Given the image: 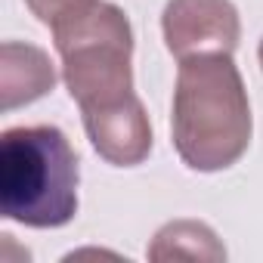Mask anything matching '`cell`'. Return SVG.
Returning <instances> with one entry per match:
<instances>
[{
  "mask_svg": "<svg viewBox=\"0 0 263 263\" xmlns=\"http://www.w3.org/2000/svg\"><path fill=\"white\" fill-rule=\"evenodd\" d=\"M50 31L62 59V81L81 111L134 93V28L118 4L87 0Z\"/></svg>",
  "mask_w": 263,
  "mask_h": 263,
  "instance_id": "3957f363",
  "label": "cell"
},
{
  "mask_svg": "<svg viewBox=\"0 0 263 263\" xmlns=\"http://www.w3.org/2000/svg\"><path fill=\"white\" fill-rule=\"evenodd\" d=\"M56 87V65L50 56L22 41H7L0 50V108L13 111L37 102Z\"/></svg>",
  "mask_w": 263,
  "mask_h": 263,
  "instance_id": "8992f818",
  "label": "cell"
},
{
  "mask_svg": "<svg viewBox=\"0 0 263 263\" xmlns=\"http://www.w3.org/2000/svg\"><path fill=\"white\" fill-rule=\"evenodd\" d=\"M84 4L87 0H25V7L31 10V16L41 25H47V28H53L59 19H65L68 13H74Z\"/></svg>",
  "mask_w": 263,
  "mask_h": 263,
  "instance_id": "ba28073f",
  "label": "cell"
},
{
  "mask_svg": "<svg viewBox=\"0 0 263 263\" xmlns=\"http://www.w3.org/2000/svg\"><path fill=\"white\" fill-rule=\"evenodd\" d=\"M161 34L174 59L204 53H235L241 41V19L232 0H167L161 13Z\"/></svg>",
  "mask_w": 263,
  "mask_h": 263,
  "instance_id": "277c9868",
  "label": "cell"
},
{
  "mask_svg": "<svg viewBox=\"0 0 263 263\" xmlns=\"http://www.w3.org/2000/svg\"><path fill=\"white\" fill-rule=\"evenodd\" d=\"M81 161L53 124L10 127L0 137V214L28 229H59L78 214Z\"/></svg>",
  "mask_w": 263,
  "mask_h": 263,
  "instance_id": "7a4b0ae2",
  "label": "cell"
},
{
  "mask_svg": "<svg viewBox=\"0 0 263 263\" xmlns=\"http://www.w3.org/2000/svg\"><path fill=\"white\" fill-rule=\"evenodd\" d=\"M146 257L149 260H211V263H220V260H226V248L208 223L171 220L155 232Z\"/></svg>",
  "mask_w": 263,
  "mask_h": 263,
  "instance_id": "52a82bcc",
  "label": "cell"
},
{
  "mask_svg": "<svg viewBox=\"0 0 263 263\" xmlns=\"http://www.w3.org/2000/svg\"><path fill=\"white\" fill-rule=\"evenodd\" d=\"M257 59H260V68H263V37H260V47H257Z\"/></svg>",
  "mask_w": 263,
  "mask_h": 263,
  "instance_id": "9c48e42d",
  "label": "cell"
},
{
  "mask_svg": "<svg viewBox=\"0 0 263 263\" xmlns=\"http://www.w3.org/2000/svg\"><path fill=\"white\" fill-rule=\"evenodd\" d=\"M251 134V99L232 56L183 59L171 105V140L180 161L198 174L226 171L248 152Z\"/></svg>",
  "mask_w": 263,
  "mask_h": 263,
  "instance_id": "6da1fadb",
  "label": "cell"
},
{
  "mask_svg": "<svg viewBox=\"0 0 263 263\" xmlns=\"http://www.w3.org/2000/svg\"><path fill=\"white\" fill-rule=\"evenodd\" d=\"M81 121L96 155L115 167H137L152 155V124L137 93L108 105L84 108Z\"/></svg>",
  "mask_w": 263,
  "mask_h": 263,
  "instance_id": "5b68a950",
  "label": "cell"
}]
</instances>
